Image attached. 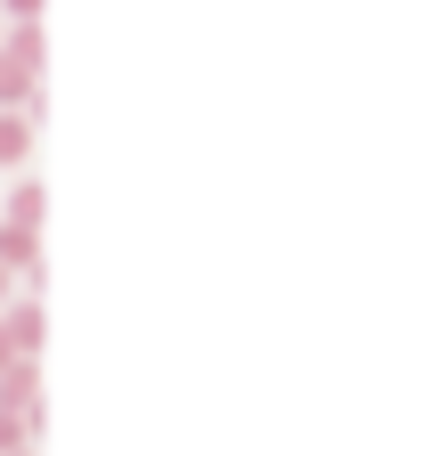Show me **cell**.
<instances>
[{"instance_id": "6da1fadb", "label": "cell", "mask_w": 423, "mask_h": 456, "mask_svg": "<svg viewBox=\"0 0 423 456\" xmlns=\"http://www.w3.org/2000/svg\"><path fill=\"white\" fill-rule=\"evenodd\" d=\"M0 416H25V432L41 440V424H49V391H41V367H33V359H17L9 375H0Z\"/></svg>"}, {"instance_id": "7a4b0ae2", "label": "cell", "mask_w": 423, "mask_h": 456, "mask_svg": "<svg viewBox=\"0 0 423 456\" xmlns=\"http://www.w3.org/2000/svg\"><path fill=\"white\" fill-rule=\"evenodd\" d=\"M0 326H9V342H17V359H33L41 367V342H49V310L25 294V302H9V310H0Z\"/></svg>"}, {"instance_id": "3957f363", "label": "cell", "mask_w": 423, "mask_h": 456, "mask_svg": "<svg viewBox=\"0 0 423 456\" xmlns=\"http://www.w3.org/2000/svg\"><path fill=\"white\" fill-rule=\"evenodd\" d=\"M41 114V74H25V66H9V57H0V114Z\"/></svg>"}, {"instance_id": "277c9868", "label": "cell", "mask_w": 423, "mask_h": 456, "mask_svg": "<svg viewBox=\"0 0 423 456\" xmlns=\"http://www.w3.org/2000/svg\"><path fill=\"white\" fill-rule=\"evenodd\" d=\"M41 220H49V188L41 180H17L9 188V228H33V237H41Z\"/></svg>"}, {"instance_id": "5b68a950", "label": "cell", "mask_w": 423, "mask_h": 456, "mask_svg": "<svg viewBox=\"0 0 423 456\" xmlns=\"http://www.w3.org/2000/svg\"><path fill=\"white\" fill-rule=\"evenodd\" d=\"M0 57H9V66H25V74H41V66H49V41H41V25H9Z\"/></svg>"}, {"instance_id": "8992f818", "label": "cell", "mask_w": 423, "mask_h": 456, "mask_svg": "<svg viewBox=\"0 0 423 456\" xmlns=\"http://www.w3.org/2000/svg\"><path fill=\"white\" fill-rule=\"evenodd\" d=\"M25 155H33V123H25V114H0V163L17 171Z\"/></svg>"}, {"instance_id": "52a82bcc", "label": "cell", "mask_w": 423, "mask_h": 456, "mask_svg": "<svg viewBox=\"0 0 423 456\" xmlns=\"http://www.w3.org/2000/svg\"><path fill=\"white\" fill-rule=\"evenodd\" d=\"M49 0H0V25H41Z\"/></svg>"}, {"instance_id": "ba28073f", "label": "cell", "mask_w": 423, "mask_h": 456, "mask_svg": "<svg viewBox=\"0 0 423 456\" xmlns=\"http://www.w3.org/2000/svg\"><path fill=\"white\" fill-rule=\"evenodd\" d=\"M17 448H33V432H25V416H0V456H17Z\"/></svg>"}, {"instance_id": "9c48e42d", "label": "cell", "mask_w": 423, "mask_h": 456, "mask_svg": "<svg viewBox=\"0 0 423 456\" xmlns=\"http://www.w3.org/2000/svg\"><path fill=\"white\" fill-rule=\"evenodd\" d=\"M17 367V342H9V326H0V375H9Z\"/></svg>"}, {"instance_id": "30bf717a", "label": "cell", "mask_w": 423, "mask_h": 456, "mask_svg": "<svg viewBox=\"0 0 423 456\" xmlns=\"http://www.w3.org/2000/svg\"><path fill=\"white\" fill-rule=\"evenodd\" d=\"M9 285H17V277H9V269H0V310H9Z\"/></svg>"}, {"instance_id": "8fae6325", "label": "cell", "mask_w": 423, "mask_h": 456, "mask_svg": "<svg viewBox=\"0 0 423 456\" xmlns=\"http://www.w3.org/2000/svg\"><path fill=\"white\" fill-rule=\"evenodd\" d=\"M0 41H9V25H0Z\"/></svg>"}, {"instance_id": "7c38bea8", "label": "cell", "mask_w": 423, "mask_h": 456, "mask_svg": "<svg viewBox=\"0 0 423 456\" xmlns=\"http://www.w3.org/2000/svg\"><path fill=\"white\" fill-rule=\"evenodd\" d=\"M17 456H33V448H17Z\"/></svg>"}]
</instances>
